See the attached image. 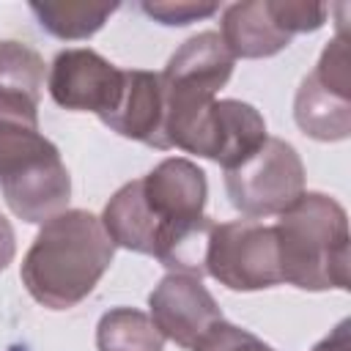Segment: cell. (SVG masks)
<instances>
[{
  "label": "cell",
  "mask_w": 351,
  "mask_h": 351,
  "mask_svg": "<svg viewBox=\"0 0 351 351\" xmlns=\"http://www.w3.org/2000/svg\"><path fill=\"white\" fill-rule=\"evenodd\" d=\"M206 197V173L189 159L170 156L123 184L107 200L101 225L115 247L154 255L170 271L203 277L217 225L203 214Z\"/></svg>",
  "instance_id": "1"
},
{
  "label": "cell",
  "mask_w": 351,
  "mask_h": 351,
  "mask_svg": "<svg viewBox=\"0 0 351 351\" xmlns=\"http://www.w3.org/2000/svg\"><path fill=\"white\" fill-rule=\"evenodd\" d=\"M112 255L115 244L101 219L85 208H66L41 225L19 274L38 304L69 310L96 288Z\"/></svg>",
  "instance_id": "2"
},
{
  "label": "cell",
  "mask_w": 351,
  "mask_h": 351,
  "mask_svg": "<svg viewBox=\"0 0 351 351\" xmlns=\"http://www.w3.org/2000/svg\"><path fill=\"white\" fill-rule=\"evenodd\" d=\"M277 217L274 239L282 282L302 291H346L351 282L346 208L324 192H302Z\"/></svg>",
  "instance_id": "3"
},
{
  "label": "cell",
  "mask_w": 351,
  "mask_h": 351,
  "mask_svg": "<svg viewBox=\"0 0 351 351\" xmlns=\"http://www.w3.org/2000/svg\"><path fill=\"white\" fill-rule=\"evenodd\" d=\"M0 189L25 222H47L66 211L71 178L55 143L38 132V112L0 110Z\"/></svg>",
  "instance_id": "4"
},
{
  "label": "cell",
  "mask_w": 351,
  "mask_h": 351,
  "mask_svg": "<svg viewBox=\"0 0 351 351\" xmlns=\"http://www.w3.org/2000/svg\"><path fill=\"white\" fill-rule=\"evenodd\" d=\"M236 58L222 36L203 30L186 38L167 60L162 77L165 90V143L178 148L203 110L217 99V90L230 80Z\"/></svg>",
  "instance_id": "5"
},
{
  "label": "cell",
  "mask_w": 351,
  "mask_h": 351,
  "mask_svg": "<svg viewBox=\"0 0 351 351\" xmlns=\"http://www.w3.org/2000/svg\"><path fill=\"white\" fill-rule=\"evenodd\" d=\"M225 189L247 219L282 214L304 192V165L291 143L266 137L252 156L225 170Z\"/></svg>",
  "instance_id": "6"
},
{
  "label": "cell",
  "mask_w": 351,
  "mask_h": 351,
  "mask_svg": "<svg viewBox=\"0 0 351 351\" xmlns=\"http://www.w3.org/2000/svg\"><path fill=\"white\" fill-rule=\"evenodd\" d=\"M351 55L346 30L324 47L315 69L302 80L293 99V118L313 140L335 143L351 132Z\"/></svg>",
  "instance_id": "7"
},
{
  "label": "cell",
  "mask_w": 351,
  "mask_h": 351,
  "mask_svg": "<svg viewBox=\"0 0 351 351\" xmlns=\"http://www.w3.org/2000/svg\"><path fill=\"white\" fill-rule=\"evenodd\" d=\"M206 274L230 291H261L280 285L274 228L258 219H230L211 230Z\"/></svg>",
  "instance_id": "8"
},
{
  "label": "cell",
  "mask_w": 351,
  "mask_h": 351,
  "mask_svg": "<svg viewBox=\"0 0 351 351\" xmlns=\"http://www.w3.org/2000/svg\"><path fill=\"white\" fill-rule=\"evenodd\" d=\"M266 137V121L252 104L239 99H214L184 137L181 151L233 170L252 156Z\"/></svg>",
  "instance_id": "9"
},
{
  "label": "cell",
  "mask_w": 351,
  "mask_h": 351,
  "mask_svg": "<svg viewBox=\"0 0 351 351\" xmlns=\"http://www.w3.org/2000/svg\"><path fill=\"white\" fill-rule=\"evenodd\" d=\"M49 96L63 110L96 112L101 121L115 110L123 88V69L96 49L77 47L55 55L49 69Z\"/></svg>",
  "instance_id": "10"
},
{
  "label": "cell",
  "mask_w": 351,
  "mask_h": 351,
  "mask_svg": "<svg viewBox=\"0 0 351 351\" xmlns=\"http://www.w3.org/2000/svg\"><path fill=\"white\" fill-rule=\"evenodd\" d=\"M151 321L162 332V337L173 340L181 348L195 351L203 335L222 321V310L217 299L206 291L200 277L170 271L159 280V285L148 296Z\"/></svg>",
  "instance_id": "11"
},
{
  "label": "cell",
  "mask_w": 351,
  "mask_h": 351,
  "mask_svg": "<svg viewBox=\"0 0 351 351\" xmlns=\"http://www.w3.org/2000/svg\"><path fill=\"white\" fill-rule=\"evenodd\" d=\"M126 140L167 151L165 143V90L159 71H123V88L115 110L101 121Z\"/></svg>",
  "instance_id": "12"
},
{
  "label": "cell",
  "mask_w": 351,
  "mask_h": 351,
  "mask_svg": "<svg viewBox=\"0 0 351 351\" xmlns=\"http://www.w3.org/2000/svg\"><path fill=\"white\" fill-rule=\"evenodd\" d=\"M222 41L233 58H269L291 44V30L282 25L277 0L233 3L222 14Z\"/></svg>",
  "instance_id": "13"
},
{
  "label": "cell",
  "mask_w": 351,
  "mask_h": 351,
  "mask_svg": "<svg viewBox=\"0 0 351 351\" xmlns=\"http://www.w3.org/2000/svg\"><path fill=\"white\" fill-rule=\"evenodd\" d=\"M44 88V60L22 41H0V104L38 107Z\"/></svg>",
  "instance_id": "14"
},
{
  "label": "cell",
  "mask_w": 351,
  "mask_h": 351,
  "mask_svg": "<svg viewBox=\"0 0 351 351\" xmlns=\"http://www.w3.org/2000/svg\"><path fill=\"white\" fill-rule=\"evenodd\" d=\"M165 337L151 315L134 307H115L101 315L96 326L99 351H162Z\"/></svg>",
  "instance_id": "15"
},
{
  "label": "cell",
  "mask_w": 351,
  "mask_h": 351,
  "mask_svg": "<svg viewBox=\"0 0 351 351\" xmlns=\"http://www.w3.org/2000/svg\"><path fill=\"white\" fill-rule=\"evenodd\" d=\"M115 8V3H30L38 25L66 41L93 36Z\"/></svg>",
  "instance_id": "16"
},
{
  "label": "cell",
  "mask_w": 351,
  "mask_h": 351,
  "mask_svg": "<svg viewBox=\"0 0 351 351\" xmlns=\"http://www.w3.org/2000/svg\"><path fill=\"white\" fill-rule=\"evenodd\" d=\"M195 351H274V348L269 343H263L258 335H252L250 329H241L222 318L203 335V340L195 346Z\"/></svg>",
  "instance_id": "17"
},
{
  "label": "cell",
  "mask_w": 351,
  "mask_h": 351,
  "mask_svg": "<svg viewBox=\"0 0 351 351\" xmlns=\"http://www.w3.org/2000/svg\"><path fill=\"white\" fill-rule=\"evenodd\" d=\"M148 16H154L162 25H189L197 19H206L219 11L217 3H192V0H154L140 5Z\"/></svg>",
  "instance_id": "18"
},
{
  "label": "cell",
  "mask_w": 351,
  "mask_h": 351,
  "mask_svg": "<svg viewBox=\"0 0 351 351\" xmlns=\"http://www.w3.org/2000/svg\"><path fill=\"white\" fill-rule=\"evenodd\" d=\"M313 351H351V343H348V321H340L332 335H326Z\"/></svg>",
  "instance_id": "19"
},
{
  "label": "cell",
  "mask_w": 351,
  "mask_h": 351,
  "mask_svg": "<svg viewBox=\"0 0 351 351\" xmlns=\"http://www.w3.org/2000/svg\"><path fill=\"white\" fill-rule=\"evenodd\" d=\"M14 252H16V239H14V228L11 222L0 214V271L14 261Z\"/></svg>",
  "instance_id": "20"
},
{
  "label": "cell",
  "mask_w": 351,
  "mask_h": 351,
  "mask_svg": "<svg viewBox=\"0 0 351 351\" xmlns=\"http://www.w3.org/2000/svg\"><path fill=\"white\" fill-rule=\"evenodd\" d=\"M14 351H22V348H14Z\"/></svg>",
  "instance_id": "21"
}]
</instances>
